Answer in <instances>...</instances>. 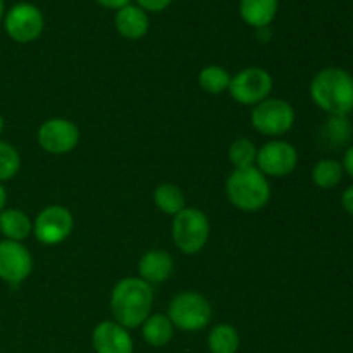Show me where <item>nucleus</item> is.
I'll list each match as a JSON object with an SVG mask.
<instances>
[{
    "instance_id": "f257e3e1",
    "label": "nucleus",
    "mask_w": 353,
    "mask_h": 353,
    "mask_svg": "<svg viewBox=\"0 0 353 353\" xmlns=\"http://www.w3.org/2000/svg\"><path fill=\"white\" fill-rule=\"evenodd\" d=\"M154 288L143 279L128 276L119 279L110 292V312L114 321L126 330L140 327L152 314Z\"/></svg>"
},
{
    "instance_id": "f03ea898",
    "label": "nucleus",
    "mask_w": 353,
    "mask_h": 353,
    "mask_svg": "<svg viewBox=\"0 0 353 353\" xmlns=\"http://www.w3.org/2000/svg\"><path fill=\"white\" fill-rule=\"evenodd\" d=\"M309 95L327 116H350L353 110V74L336 65L321 69L310 79Z\"/></svg>"
},
{
    "instance_id": "7ed1b4c3",
    "label": "nucleus",
    "mask_w": 353,
    "mask_h": 353,
    "mask_svg": "<svg viewBox=\"0 0 353 353\" xmlns=\"http://www.w3.org/2000/svg\"><path fill=\"white\" fill-rule=\"evenodd\" d=\"M228 202L241 212H259L271 202V183L257 168L234 169L224 185Z\"/></svg>"
},
{
    "instance_id": "20e7f679",
    "label": "nucleus",
    "mask_w": 353,
    "mask_h": 353,
    "mask_svg": "<svg viewBox=\"0 0 353 353\" xmlns=\"http://www.w3.org/2000/svg\"><path fill=\"white\" fill-rule=\"evenodd\" d=\"M171 236L179 252L195 255L205 248L210 236V221L203 210L196 207H185L172 217Z\"/></svg>"
},
{
    "instance_id": "39448f33",
    "label": "nucleus",
    "mask_w": 353,
    "mask_h": 353,
    "mask_svg": "<svg viewBox=\"0 0 353 353\" xmlns=\"http://www.w3.org/2000/svg\"><path fill=\"white\" fill-rule=\"evenodd\" d=\"M168 317L174 330L199 333L212 321V305L199 292H181L169 302Z\"/></svg>"
},
{
    "instance_id": "423d86ee",
    "label": "nucleus",
    "mask_w": 353,
    "mask_h": 353,
    "mask_svg": "<svg viewBox=\"0 0 353 353\" xmlns=\"http://www.w3.org/2000/svg\"><path fill=\"white\" fill-rule=\"evenodd\" d=\"M295 107L285 99L269 97L261 103L254 105L250 114V123L257 133L264 137H283L295 126Z\"/></svg>"
},
{
    "instance_id": "0eeeda50",
    "label": "nucleus",
    "mask_w": 353,
    "mask_h": 353,
    "mask_svg": "<svg viewBox=\"0 0 353 353\" xmlns=\"http://www.w3.org/2000/svg\"><path fill=\"white\" fill-rule=\"evenodd\" d=\"M272 86H274V81L268 69L250 65V68L241 69L236 74L231 76L228 92H230L231 99L240 105L254 107L271 97Z\"/></svg>"
},
{
    "instance_id": "6e6552de",
    "label": "nucleus",
    "mask_w": 353,
    "mask_h": 353,
    "mask_svg": "<svg viewBox=\"0 0 353 353\" xmlns=\"http://www.w3.org/2000/svg\"><path fill=\"white\" fill-rule=\"evenodd\" d=\"M299 159V150L295 145L286 140L272 138L259 148L255 168L265 178H285L295 171Z\"/></svg>"
},
{
    "instance_id": "1a4fd4ad",
    "label": "nucleus",
    "mask_w": 353,
    "mask_h": 353,
    "mask_svg": "<svg viewBox=\"0 0 353 353\" xmlns=\"http://www.w3.org/2000/svg\"><path fill=\"white\" fill-rule=\"evenodd\" d=\"M74 228V217L64 205H47L33 221V234L41 245L55 247L68 240Z\"/></svg>"
},
{
    "instance_id": "9d476101",
    "label": "nucleus",
    "mask_w": 353,
    "mask_h": 353,
    "mask_svg": "<svg viewBox=\"0 0 353 353\" xmlns=\"http://www.w3.org/2000/svg\"><path fill=\"white\" fill-rule=\"evenodd\" d=\"M3 28L10 40L16 43H31L43 33V14L34 3L19 2L7 10L3 17Z\"/></svg>"
},
{
    "instance_id": "9b49d317",
    "label": "nucleus",
    "mask_w": 353,
    "mask_h": 353,
    "mask_svg": "<svg viewBox=\"0 0 353 353\" xmlns=\"http://www.w3.org/2000/svg\"><path fill=\"white\" fill-rule=\"evenodd\" d=\"M79 128L65 117H52L38 128L37 140L41 150L52 155H65L79 143Z\"/></svg>"
},
{
    "instance_id": "f8f14e48",
    "label": "nucleus",
    "mask_w": 353,
    "mask_h": 353,
    "mask_svg": "<svg viewBox=\"0 0 353 353\" xmlns=\"http://www.w3.org/2000/svg\"><path fill=\"white\" fill-rule=\"evenodd\" d=\"M31 272V252L19 241H0V279L12 288H17L30 278Z\"/></svg>"
},
{
    "instance_id": "ddd939ff",
    "label": "nucleus",
    "mask_w": 353,
    "mask_h": 353,
    "mask_svg": "<svg viewBox=\"0 0 353 353\" xmlns=\"http://www.w3.org/2000/svg\"><path fill=\"white\" fill-rule=\"evenodd\" d=\"M95 353H134V341L130 330L116 321H102L92 333Z\"/></svg>"
},
{
    "instance_id": "4468645a",
    "label": "nucleus",
    "mask_w": 353,
    "mask_h": 353,
    "mask_svg": "<svg viewBox=\"0 0 353 353\" xmlns=\"http://www.w3.org/2000/svg\"><path fill=\"white\" fill-rule=\"evenodd\" d=\"M174 272V259L161 248L145 252L138 261V278L148 285H161Z\"/></svg>"
},
{
    "instance_id": "2eb2a0df",
    "label": "nucleus",
    "mask_w": 353,
    "mask_h": 353,
    "mask_svg": "<svg viewBox=\"0 0 353 353\" xmlns=\"http://www.w3.org/2000/svg\"><path fill=\"white\" fill-rule=\"evenodd\" d=\"M114 26H116L117 33L126 40H140L148 33L150 19L141 7L130 3V6L116 10Z\"/></svg>"
},
{
    "instance_id": "dca6fc26",
    "label": "nucleus",
    "mask_w": 353,
    "mask_h": 353,
    "mask_svg": "<svg viewBox=\"0 0 353 353\" xmlns=\"http://www.w3.org/2000/svg\"><path fill=\"white\" fill-rule=\"evenodd\" d=\"M279 0H240L238 10L248 26L264 30L274 21L278 14Z\"/></svg>"
},
{
    "instance_id": "f3484780",
    "label": "nucleus",
    "mask_w": 353,
    "mask_h": 353,
    "mask_svg": "<svg viewBox=\"0 0 353 353\" xmlns=\"http://www.w3.org/2000/svg\"><path fill=\"white\" fill-rule=\"evenodd\" d=\"M353 137V126L348 116H327L321 126V143L330 150H340L350 143Z\"/></svg>"
},
{
    "instance_id": "a211bd4d",
    "label": "nucleus",
    "mask_w": 353,
    "mask_h": 353,
    "mask_svg": "<svg viewBox=\"0 0 353 353\" xmlns=\"http://www.w3.org/2000/svg\"><path fill=\"white\" fill-rule=\"evenodd\" d=\"M31 233H33V221L26 212L12 207L10 209L6 207L0 212V234L3 240L23 243V240H26Z\"/></svg>"
},
{
    "instance_id": "6ab92c4d",
    "label": "nucleus",
    "mask_w": 353,
    "mask_h": 353,
    "mask_svg": "<svg viewBox=\"0 0 353 353\" xmlns=\"http://www.w3.org/2000/svg\"><path fill=\"white\" fill-rule=\"evenodd\" d=\"M140 327L145 343L154 348L165 347L171 343L172 336H174V326L168 314H150Z\"/></svg>"
},
{
    "instance_id": "aec40b11",
    "label": "nucleus",
    "mask_w": 353,
    "mask_h": 353,
    "mask_svg": "<svg viewBox=\"0 0 353 353\" xmlns=\"http://www.w3.org/2000/svg\"><path fill=\"white\" fill-rule=\"evenodd\" d=\"M154 203L162 214L174 217L186 205V196L183 190L174 183H162L154 190Z\"/></svg>"
},
{
    "instance_id": "412c9836",
    "label": "nucleus",
    "mask_w": 353,
    "mask_h": 353,
    "mask_svg": "<svg viewBox=\"0 0 353 353\" xmlns=\"http://www.w3.org/2000/svg\"><path fill=\"white\" fill-rule=\"evenodd\" d=\"M207 347L210 353H238L240 334L236 327L228 323L216 324L207 336Z\"/></svg>"
},
{
    "instance_id": "4be33fe9",
    "label": "nucleus",
    "mask_w": 353,
    "mask_h": 353,
    "mask_svg": "<svg viewBox=\"0 0 353 353\" xmlns=\"http://www.w3.org/2000/svg\"><path fill=\"white\" fill-rule=\"evenodd\" d=\"M343 176H345V171L341 162L331 157L317 161L316 165L312 168V172H310L312 183L321 190L336 188V186L341 183V179H343Z\"/></svg>"
},
{
    "instance_id": "5701e85b",
    "label": "nucleus",
    "mask_w": 353,
    "mask_h": 353,
    "mask_svg": "<svg viewBox=\"0 0 353 353\" xmlns=\"http://www.w3.org/2000/svg\"><path fill=\"white\" fill-rule=\"evenodd\" d=\"M231 74L224 68L216 64L205 65L199 72V86L209 95H221L230 90Z\"/></svg>"
},
{
    "instance_id": "b1692460",
    "label": "nucleus",
    "mask_w": 353,
    "mask_h": 353,
    "mask_svg": "<svg viewBox=\"0 0 353 353\" xmlns=\"http://www.w3.org/2000/svg\"><path fill=\"white\" fill-rule=\"evenodd\" d=\"M257 145L248 138H236L228 148V159L234 169L254 168L257 162Z\"/></svg>"
},
{
    "instance_id": "393cba45",
    "label": "nucleus",
    "mask_w": 353,
    "mask_h": 353,
    "mask_svg": "<svg viewBox=\"0 0 353 353\" xmlns=\"http://www.w3.org/2000/svg\"><path fill=\"white\" fill-rule=\"evenodd\" d=\"M21 155L14 145L0 140V183L9 181L19 172Z\"/></svg>"
},
{
    "instance_id": "a878e982",
    "label": "nucleus",
    "mask_w": 353,
    "mask_h": 353,
    "mask_svg": "<svg viewBox=\"0 0 353 353\" xmlns=\"http://www.w3.org/2000/svg\"><path fill=\"white\" fill-rule=\"evenodd\" d=\"M172 3V0H137V6L145 12H162Z\"/></svg>"
},
{
    "instance_id": "bb28decb",
    "label": "nucleus",
    "mask_w": 353,
    "mask_h": 353,
    "mask_svg": "<svg viewBox=\"0 0 353 353\" xmlns=\"http://www.w3.org/2000/svg\"><path fill=\"white\" fill-rule=\"evenodd\" d=\"M341 207H343L348 216L353 217V185L345 188L343 193H341Z\"/></svg>"
},
{
    "instance_id": "cd10ccee",
    "label": "nucleus",
    "mask_w": 353,
    "mask_h": 353,
    "mask_svg": "<svg viewBox=\"0 0 353 353\" xmlns=\"http://www.w3.org/2000/svg\"><path fill=\"white\" fill-rule=\"evenodd\" d=\"M341 165H343L345 174H348L353 179V145H348L345 148L343 154V161H341Z\"/></svg>"
},
{
    "instance_id": "c85d7f7f",
    "label": "nucleus",
    "mask_w": 353,
    "mask_h": 353,
    "mask_svg": "<svg viewBox=\"0 0 353 353\" xmlns=\"http://www.w3.org/2000/svg\"><path fill=\"white\" fill-rule=\"evenodd\" d=\"M97 3H100L105 9H112V10H119L123 7L130 6L131 0H97Z\"/></svg>"
},
{
    "instance_id": "c756f323",
    "label": "nucleus",
    "mask_w": 353,
    "mask_h": 353,
    "mask_svg": "<svg viewBox=\"0 0 353 353\" xmlns=\"http://www.w3.org/2000/svg\"><path fill=\"white\" fill-rule=\"evenodd\" d=\"M6 205H7V190L6 186H3V183H0V212L6 209Z\"/></svg>"
},
{
    "instance_id": "7c9ffc66",
    "label": "nucleus",
    "mask_w": 353,
    "mask_h": 353,
    "mask_svg": "<svg viewBox=\"0 0 353 353\" xmlns=\"http://www.w3.org/2000/svg\"><path fill=\"white\" fill-rule=\"evenodd\" d=\"M3 12H6V2H3V0H0V21H2Z\"/></svg>"
},
{
    "instance_id": "2f4dec72",
    "label": "nucleus",
    "mask_w": 353,
    "mask_h": 353,
    "mask_svg": "<svg viewBox=\"0 0 353 353\" xmlns=\"http://www.w3.org/2000/svg\"><path fill=\"white\" fill-rule=\"evenodd\" d=\"M3 128H6V121H3L2 114H0V137H2V133H3Z\"/></svg>"
},
{
    "instance_id": "473e14b6",
    "label": "nucleus",
    "mask_w": 353,
    "mask_h": 353,
    "mask_svg": "<svg viewBox=\"0 0 353 353\" xmlns=\"http://www.w3.org/2000/svg\"><path fill=\"white\" fill-rule=\"evenodd\" d=\"M352 114H353V110H352Z\"/></svg>"
}]
</instances>
